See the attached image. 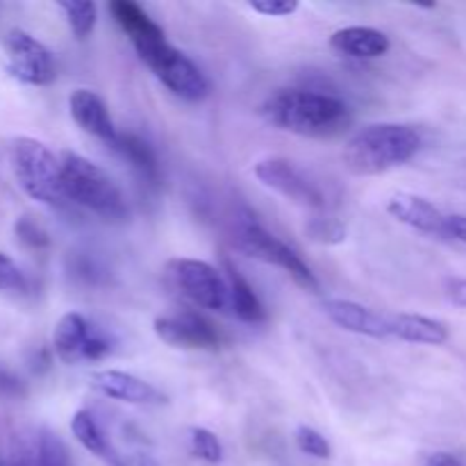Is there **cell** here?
I'll return each mask as SVG.
<instances>
[{"label": "cell", "instance_id": "9a60e30c", "mask_svg": "<svg viewBox=\"0 0 466 466\" xmlns=\"http://www.w3.org/2000/svg\"><path fill=\"white\" fill-rule=\"evenodd\" d=\"M387 212L396 221L405 223V226L414 228V230L426 232V235L446 237V214L440 208H435L431 200L421 198V196L399 191L387 203Z\"/></svg>", "mask_w": 466, "mask_h": 466}, {"label": "cell", "instance_id": "d4e9b609", "mask_svg": "<svg viewBox=\"0 0 466 466\" xmlns=\"http://www.w3.org/2000/svg\"><path fill=\"white\" fill-rule=\"evenodd\" d=\"M191 453L208 464H217L223 460V446L218 437L208 428H191L189 431Z\"/></svg>", "mask_w": 466, "mask_h": 466}, {"label": "cell", "instance_id": "3957f363", "mask_svg": "<svg viewBox=\"0 0 466 466\" xmlns=\"http://www.w3.org/2000/svg\"><path fill=\"white\" fill-rule=\"evenodd\" d=\"M59 164L66 200L98 214L105 221H123L127 217L126 196L98 164L68 150L62 153Z\"/></svg>", "mask_w": 466, "mask_h": 466}, {"label": "cell", "instance_id": "277c9868", "mask_svg": "<svg viewBox=\"0 0 466 466\" xmlns=\"http://www.w3.org/2000/svg\"><path fill=\"white\" fill-rule=\"evenodd\" d=\"M12 168L18 187L44 205H62L66 200L62 182V164L46 144L32 137H18L12 144Z\"/></svg>", "mask_w": 466, "mask_h": 466}, {"label": "cell", "instance_id": "30bf717a", "mask_svg": "<svg viewBox=\"0 0 466 466\" xmlns=\"http://www.w3.org/2000/svg\"><path fill=\"white\" fill-rule=\"evenodd\" d=\"M255 177H258L264 187L273 189L276 194L285 196L291 203L303 205V208L319 209L326 203V200H323V194L317 189V185H312L289 159H262V162L255 164Z\"/></svg>", "mask_w": 466, "mask_h": 466}, {"label": "cell", "instance_id": "ba28073f", "mask_svg": "<svg viewBox=\"0 0 466 466\" xmlns=\"http://www.w3.org/2000/svg\"><path fill=\"white\" fill-rule=\"evenodd\" d=\"M3 53L7 73L23 85L46 86L57 76L53 53L25 30H9L3 41Z\"/></svg>", "mask_w": 466, "mask_h": 466}, {"label": "cell", "instance_id": "7a4b0ae2", "mask_svg": "<svg viewBox=\"0 0 466 466\" xmlns=\"http://www.w3.org/2000/svg\"><path fill=\"white\" fill-rule=\"evenodd\" d=\"M421 137L405 123H371L355 132L344 146L346 168L353 176H380L414 157Z\"/></svg>", "mask_w": 466, "mask_h": 466}, {"label": "cell", "instance_id": "4fadbf2b", "mask_svg": "<svg viewBox=\"0 0 466 466\" xmlns=\"http://www.w3.org/2000/svg\"><path fill=\"white\" fill-rule=\"evenodd\" d=\"M323 312L335 326H339L346 332H353V335L373 337V339L390 337V317L371 308H364L360 303H353V300L330 299L323 303Z\"/></svg>", "mask_w": 466, "mask_h": 466}, {"label": "cell", "instance_id": "2e32d148", "mask_svg": "<svg viewBox=\"0 0 466 466\" xmlns=\"http://www.w3.org/2000/svg\"><path fill=\"white\" fill-rule=\"evenodd\" d=\"M68 109H71L73 121L85 132L107 141V144H112L116 139L118 132L112 121V114L107 109V103L96 91L76 89L71 94V98H68Z\"/></svg>", "mask_w": 466, "mask_h": 466}, {"label": "cell", "instance_id": "1f68e13d", "mask_svg": "<svg viewBox=\"0 0 466 466\" xmlns=\"http://www.w3.org/2000/svg\"><path fill=\"white\" fill-rule=\"evenodd\" d=\"M446 291H449V299L453 300L455 305L466 308V280H449Z\"/></svg>", "mask_w": 466, "mask_h": 466}, {"label": "cell", "instance_id": "f546056e", "mask_svg": "<svg viewBox=\"0 0 466 466\" xmlns=\"http://www.w3.org/2000/svg\"><path fill=\"white\" fill-rule=\"evenodd\" d=\"M23 287V273L16 267L9 255L0 253V291L7 289H21Z\"/></svg>", "mask_w": 466, "mask_h": 466}, {"label": "cell", "instance_id": "ac0fdd59", "mask_svg": "<svg viewBox=\"0 0 466 466\" xmlns=\"http://www.w3.org/2000/svg\"><path fill=\"white\" fill-rule=\"evenodd\" d=\"M330 46L341 55H349L355 59H373L382 57L390 50V36L376 27L350 25L332 32Z\"/></svg>", "mask_w": 466, "mask_h": 466}, {"label": "cell", "instance_id": "9c48e42d", "mask_svg": "<svg viewBox=\"0 0 466 466\" xmlns=\"http://www.w3.org/2000/svg\"><path fill=\"white\" fill-rule=\"evenodd\" d=\"M53 350L64 364H82L103 360L109 341L100 335L89 319L77 312L64 314L53 330Z\"/></svg>", "mask_w": 466, "mask_h": 466}, {"label": "cell", "instance_id": "e575fe53", "mask_svg": "<svg viewBox=\"0 0 466 466\" xmlns=\"http://www.w3.org/2000/svg\"><path fill=\"white\" fill-rule=\"evenodd\" d=\"M0 466H9V464H3V462H0Z\"/></svg>", "mask_w": 466, "mask_h": 466}, {"label": "cell", "instance_id": "cb8c5ba5", "mask_svg": "<svg viewBox=\"0 0 466 466\" xmlns=\"http://www.w3.org/2000/svg\"><path fill=\"white\" fill-rule=\"evenodd\" d=\"M305 235L312 241H317V244L337 246L341 241H346V226L341 221H337V218L314 217L305 226Z\"/></svg>", "mask_w": 466, "mask_h": 466}, {"label": "cell", "instance_id": "4316f807", "mask_svg": "<svg viewBox=\"0 0 466 466\" xmlns=\"http://www.w3.org/2000/svg\"><path fill=\"white\" fill-rule=\"evenodd\" d=\"M296 444H299V449L303 451L305 455H312V458L317 460H328L332 455L330 441H328L321 432L314 431V428L309 426H300L299 431H296Z\"/></svg>", "mask_w": 466, "mask_h": 466}, {"label": "cell", "instance_id": "7c38bea8", "mask_svg": "<svg viewBox=\"0 0 466 466\" xmlns=\"http://www.w3.org/2000/svg\"><path fill=\"white\" fill-rule=\"evenodd\" d=\"M9 466H73V462L57 432L48 428H30L12 441Z\"/></svg>", "mask_w": 466, "mask_h": 466}, {"label": "cell", "instance_id": "6da1fadb", "mask_svg": "<svg viewBox=\"0 0 466 466\" xmlns=\"http://www.w3.org/2000/svg\"><path fill=\"white\" fill-rule=\"evenodd\" d=\"M264 116L276 127L300 137H337L350 126L344 100L309 89H280L264 103Z\"/></svg>", "mask_w": 466, "mask_h": 466}, {"label": "cell", "instance_id": "d6a6232c", "mask_svg": "<svg viewBox=\"0 0 466 466\" xmlns=\"http://www.w3.org/2000/svg\"><path fill=\"white\" fill-rule=\"evenodd\" d=\"M114 466H159L157 460L146 453H132L126 460H112Z\"/></svg>", "mask_w": 466, "mask_h": 466}, {"label": "cell", "instance_id": "8992f818", "mask_svg": "<svg viewBox=\"0 0 466 466\" xmlns=\"http://www.w3.org/2000/svg\"><path fill=\"white\" fill-rule=\"evenodd\" d=\"M167 280L187 300L203 309L226 312L230 308V287L218 268L203 259L176 258L167 264Z\"/></svg>", "mask_w": 466, "mask_h": 466}, {"label": "cell", "instance_id": "603a6c76", "mask_svg": "<svg viewBox=\"0 0 466 466\" xmlns=\"http://www.w3.org/2000/svg\"><path fill=\"white\" fill-rule=\"evenodd\" d=\"M57 7L66 16V23L76 39L82 41L94 32L96 21H98V5L91 3V0H59Z\"/></svg>", "mask_w": 466, "mask_h": 466}, {"label": "cell", "instance_id": "44dd1931", "mask_svg": "<svg viewBox=\"0 0 466 466\" xmlns=\"http://www.w3.org/2000/svg\"><path fill=\"white\" fill-rule=\"evenodd\" d=\"M109 146H112L123 159H127V162L132 164V168H135L144 180L153 182V185L159 180L157 155H155V150L150 148L148 141L132 135V132H118L116 139H114Z\"/></svg>", "mask_w": 466, "mask_h": 466}, {"label": "cell", "instance_id": "5bb4252c", "mask_svg": "<svg viewBox=\"0 0 466 466\" xmlns=\"http://www.w3.org/2000/svg\"><path fill=\"white\" fill-rule=\"evenodd\" d=\"M91 387L96 391H100L103 396L114 400H121V403L130 405H162L167 403V396L153 387L150 382L141 380V378L132 376L126 371H98L91 376Z\"/></svg>", "mask_w": 466, "mask_h": 466}, {"label": "cell", "instance_id": "52a82bcc", "mask_svg": "<svg viewBox=\"0 0 466 466\" xmlns=\"http://www.w3.org/2000/svg\"><path fill=\"white\" fill-rule=\"evenodd\" d=\"M137 55L148 64L157 80L167 89H171L177 98L196 103L209 94V82L203 76V71L182 50L173 48L167 39Z\"/></svg>", "mask_w": 466, "mask_h": 466}, {"label": "cell", "instance_id": "f1b7e54d", "mask_svg": "<svg viewBox=\"0 0 466 466\" xmlns=\"http://www.w3.org/2000/svg\"><path fill=\"white\" fill-rule=\"evenodd\" d=\"M250 7L262 16L280 18L294 14L299 9V0H250Z\"/></svg>", "mask_w": 466, "mask_h": 466}, {"label": "cell", "instance_id": "ffe728a7", "mask_svg": "<svg viewBox=\"0 0 466 466\" xmlns=\"http://www.w3.org/2000/svg\"><path fill=\"white\" fill-rule=\"evenodd\" d=\"M226 273H228V287H230V308L241 321L246 323H259L267 319V309H264L262 300L258 299L253 287L248 285L244 276L239 273V268L226 259Z\"/></svg>", "mask_w": 466, "mask_h": 466}, {"label": "cell", "instance_id": "4dcf8cb0", "mask_svg": "<svg viewBox=\"0 0 466 466\" xmlns=\"http://www.w3.org/2000/svg\"><path fill=\"white\" fill-rule=\"evenodd\" d=\"M466 244V217L464 214H446V237Z\"/></svg>", "mask_w": 466, "mask_h": 466}, {"label": "cell", "instance_id": "83f0119b", "mask_svg": "<svg viewBox=\"0 0 466 466\" xmlns=\"http://www.w3.org/2000/svg\"><path fill=\"white\" fill-rule=\"evenodd\" d=\"M27 396V387L23 382L21 376H16L9 369L0 367V399L3 400H18L25 399Z\"/></svg>", "mask_w": 466, "mask_h": 466}, {"label": "cell", "instance_id": "e0dca14e", "mask_svg": "<svg viewBox=\"0 0 466 466\" xmlns=\"http://www.w3.org/2000/svg\"><path fill=\"white\" fill-rule=\"evenodd\" d=\"M109 12H112L118 27L130 36L137 53L167 39L162 27L132 0H114V3H109Z\"/></svg>", "mask_w": 466, "mask_h": 466}, {"label": "cell", "instance_id": "5b68a950", "mask_svg": "<svg viewBox=\"0 0 466 466\" xmlns=\"http://www.w3.org/2000/svg\"><path fill=\"white\" fill-rule=\"evenodd\" d=\"M235 248L241 250L248 258L259 259L264 264H273V267H280L291 280L299 287L308 291H319V280L312 273V268L300 259V255L294 248L285 244V241L278 239L276 235H271L268 230H264L258 221L253 218H246V221L237 223L235 230Z\"/></svg>", "mask_w": 466, "mask_h": 466}, {"label": "cell", "instance_id": "d6986e66", "mask_svg": "<svg viewBox=\"0 0 466 466\" xmlns=\"http://www.w3.org/2000/svg\"><path fill=\"white\" fill-rule=\"evenodd\" d=\"M390 337L408 344L441 346L449 339V328L437 319L421 314H394L390 317Z\"/></svg>", "mask_w": 466, "mask_h": 466}, {"label": "cell", "instance_id": "484cf974", "mask_svg": "<svg viewBox=\"0 0 466 466\" xmlns=\"http://www.w3.org/2000/svg\"><path fill=\"white\" fill-rule=\"evenodd\" d=\"M14 232H16L18 241H21L23 246H27V248L41 250L50 244V237L48 232H46V228L32 217L18 218V221L14 223Z\"/></svg>", "mask_w": 466, "mask_h": 466}, {"label": "cell", "instance_id": "8fae6325", "mask_svg": "<svg viewBox=\"0 0 466 466\" xmlns=\"http://www.w3.org/2000/svg\"><path fill=\"white\" fill-rule=\"evenodd\" d=\"M153 328L155 335H157L164 344L173 346V349L217 350L218 346H221V337H218L217 328H214L208 319L200 317V314L196 312H180L157 317Z\"/></svg>", "mask_w": 466, "mask_h": 466}, {"label": "cell", "instance_id": "836d02e7", "mask_svg": "<svg viewBox=\"0 0 466 466\" xmlns=\"http://www.w3.org/2000/svg\"><path fill=\"white\" fill-rule=\"evenodd\" d=\"M428 466H462L460 460L451 453H432L428 458Z\"/></svg>", "mask_w": 466, "mask_h": 466}, {"label": "cell", "instance_id": "7402d4cb", "mask_svg": "<svg viewBox=\"0 0 466 466\" xmlns=\"http://www.w3.org/2000/svg\"><path fill=\"white\" fill-rule=\"evenodd\" d=\"M71 432H73V437L80 441V446L85 451H89V453L98 455V458H105V460L112 458L107 437H105V432L100 431V426H98V421L94 419V414H89L86 410H80V412L73 414Z\"/></svg>", "mask_w": 466, "mask_h": 466}]
</instances>
